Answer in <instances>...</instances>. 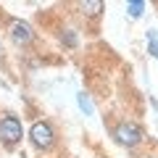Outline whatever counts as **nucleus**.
I'll return each mask as SVG.
<instances>
[{"instance_id": "nucleus-1", "label": "nucleus", "mask_w": 158, "mask_h": 158, "mask_svg": "<svg viewBox=\"0 0 158 158\" xmlns=\"http://www.w3.org/2000/svg\"><path fill=\"white\" fill-rule=\"evenodd\" d=\"M24 137V127L13 113H6V116H0V142L6 148H16Z\"/></svg>"}, {"instance_id": "nucleus-2", "label": "nucleus", "mask_w": 158, "mask_h": 158, "mask_svg": "<svg viewBox=\"0 0 158 158\" xmlns=\"http://www.w3.org/2000/svg\"><path fill=\"white\" fill-rule=\"evenodd\" d=\"M29 140L37 150H50L56 145V129H53L50 121H34L32 129H29Z\"/></svg>"}, {"instance_id": "nucleus-3", "label": "nucleus", "mask_w": 158, "mask_h": 158, "mask_svg": "<svg viewBox=\"0 0 158 158\" xmlns=\"http://www.w3.org/2000/svg\"><path fill=\"white\" fill-rule=\"evenodd\" d=\"M113 137H116L118 145L124 148H135L142 142V137H145V132L140 129V127L135 124V121H121V124L113 127Z\"/></svg>"}, {"instance_id": "nucleus-4", "label": "nucleus", "mask_w": 158, "mask_h": 158, "mask_svg": "<svg viewBox=\"0 0 158 158\" xmlns=\"http://www.w3.org/2000/svg\"><path fill=\"white\" fill-rule=\"evenodd\" d=\"M8 32H11V40L16 42V45L27 48L29 42H34V32L32 27H29L27 21H21V19H11V24H8Z\"/></svg>"}, {"instance_id": "nucleus-5", "label": "nucleus", "mask_w": 158, "mask_h": 158, "mask_svg": "<svg viewBox=\"0 0 158 158\" xmlns=\"http://www.w3.org/2000/svg\"><path fill=\"white\" fill-rule=\"evenodd\" d=\"M79 8H82V13H85V16H90V19H95V16H100L103 13V3L100 0H87V3H79Z\"/></svg>"}, {"instance_id": "nucleus-6", "label": "nucleus", "mask_w": 158, "mask_h": 158, "mask_svg": "<svg viewBox=\"0 0 158 158\" xmlns=\"http://www.w3.org/2000/svg\"><path fill=\"white\" fill-rule=\"evenodd\" d=\"M77 103H79V111L85 113V116H92L95 113V108H92V100L87 92H77Z\"/></svg>"}, {"instance_id": "nucleus-7", "label": "nucleus", "mask_w": 158, "mask_h": 158, "mask_svg": "<svg viewBox=\"0 0 158 158\" xmlns=\"http://www.w3.org/2000/svg\"><path fill=\"white\" fill-rule=\"evenodd\" d=\"M148 53L158 61V32H156V29H150V32H148Z\"/></svg>"}, {"instance_id": "nucleus-8", "label": "nucleus", "mask_w": 158, "mask_h": 158, "mask_svg": "<svg viewBox=\"0 0 158 158\" xmlns=\"http://www.w3.org/2000/svg\"><path fill=\"white\" fill-rule=\"evenodd\" d=\"M142 11H145V3H142V0H137V3H127V13H129L132 19H140Z\"/></svg>"}, {"instance_id": "nucleus-9", "label": "nucleus", "mask_w": 158, "mask_h": 158, "mask_svg": "<svg viewBox=\"0 0 158 158\" xmlns=\"http://www.w3.org/2000/svg\"><path fill=\"white\" fill-rule=\"evenodd\" d=\"M61 42H63L66 48H77L79 40H77V34H74V29H66V32L61 34Z\"/></svg>"}, {"instance_id": "nucleus-10", "label": "nucleus", "mask_w": 158, "mask_h": 158, "mask_svg": "<svg viewBox=\"0 0 158 158\" xmlns=\"http://www.w3.org/2000/svg\"><path fill=\"white\" fill-rule=\"evenodd\" d=\"M0 56H3V48H0Z\"/></svg>"}]
</instances>
